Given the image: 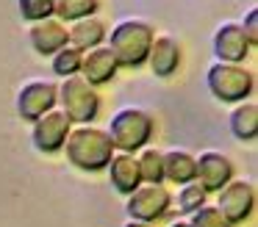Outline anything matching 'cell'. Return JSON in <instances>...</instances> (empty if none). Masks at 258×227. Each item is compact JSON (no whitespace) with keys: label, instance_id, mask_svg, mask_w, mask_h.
<instances>
[{"label":"cell","instance_id":"obj_1","mask_svg":"<svg viewBox=\"0 0 258 227\" xmlns=\"http://www.w3.org/2000/svg\"><path fill=\"white\" fill-rule=\"evenodd\" d=\"M108 44L111 55L117 58V66H136L147 64V55H150V44L156 39V28L150 25L142 17H128V20H119L117 25L108 31Z\"/></svg>","mask_w":258,"mask_h":227},{"label":"cell","instance_id":"obj_2","mask_svg":"<svg viewBox=\"0 0 258 227\" xmlns=\"http://www.w3.org/2000/svg\"><path fill=\"white\" fill-rule=\"evenodd\" d=\"M64 153H67V161L75 169L103 172L114 155V147H111V138H108L106 130H100L95 125H78L67 133Z\"/></svg>","mask_w":258,"mask_h":227},{"label":"cell","instance_id":"obj_3","mask_svg":"<svg viewBox=\"0 0 258 227\" xmlns=\"http://www.w3.org/2000/svg\"><path fill=\"white\" fill-rule=\"evenodd\" d=\"M108 138H111L114 153H131L136 155L139 149L147 147V141L156 133V119L147 108L139 105H125V108L114 111L108 119Z\"/></svg>","mask_w":258,"mask_h":227},{"label":"cell","instance_id":"obj_4","mask_svg":"<svg viewBox=\"0 0 258 227\" xmlns=\"http://www.w3.org/2000/svg\"><path fill=\"white\" fill-rule=\"evenodd\" d=\"M58 111L70 119V125H92L100 114V94L95 86L84 81L81 75L64 78L58 83Z\"/></svg>","mask_w":258,"mask_h":227},{"label":"cell","instance_id":"obj_5","mask_svg":"<svg viewBox=\"0 0 258 227\" xmlns=\"http://www.w3.org/2000/svg\"><path fill=\"white\" fill-rule=\"evenodd\" d=\"M206 86L219 103H244L255 89V75L244 64L214 61L206 69Z\"/></svg>","mask_w":258,"mask_h":227},{"label":"cell","instance_id":"obj_6","mask_svg":"<svg viewBox=\"0 0 258 227\" xmlns=\"http://www.w3.org/2000/svg\"><path fill=\"white\" fill-rule=\"evenodd\" d=\"M58 103V86L53 81H28L17 89L14 111L23 122H36Z\"/></svg>","mask_w":258,"mask_h":227},{"label":"cell","instance_id":"obj_7","mask_svg":"<svg viewBox=\"0 0 258 227\" xmlns=\"http://www.w3.org/2000/svg\"><path fill=\"white\" fill-rule=\"evenodd\" d=\"M169 205H172V194L167 191V186H164V183H158V186L142 183L134 194H128L125 210H128V219L153 224V221H158L164 213H167Z\"/></svg>","mask_w":258,"mask_h":227},{"label":"cell","instance_id":"obj_8","mask_svg":"<svg viewBox=\"0 0 258 227\" xmlns=\"http://www.w3.org/2000/svg\"><path fill=\"white\" fill-rule=\"evenodd\" d=\"M217 197V210L230 221V224H241L252 216L255 210V188L250 180H230L225 188H219Z\"/></svg>","mask_w":258,"mask_h":227},{"label":"cell","instance_id":"obj_9","mask_svg":"<svg viewBox=\"0 0 258 227\" xmlns=\"http://www.w3.org/2000/svg\"><path fill=\"white\" fill-rule=\"evenodd\" d=\"M70 130H73L70 119L58 108H53L45 116H39L36 122H31V141H34V147L39 153L53 155V153H61L64 149V141H67Z\"/></svg>","mask_w":258,"mask_h":227},{"label":"cell","instance_id":"obj_10","mask_svg":"<svg viewBox=\"0 0 258 227\" xmlns=\"http://www.w3.org/2000/svg\"><path fill=\"white\" fill-rule=\"evenodd\" d=\"M233 180V161L228 155L217 153V149H206V153L195 155V183L206 194L219 191Z\"/></svg>","mask_w":258,"mask_h":227},{"label":"cell","instance_id":"obj_11","mask_svg":"<svg viewBox=\"0 0 258 227\" xmlns=\"http://www.w3.org/2000/svg\"><path fill=\"white\" fill-rule=\"evenodd\" d=\"M214 55L222 64H244V58L252 53V44L247 42L244 31H241L239 22H222V25L214 31Z\"/></svg>","mask_w":258,"mask_h":227},{"label":"cell","instance_id":"obj_12","mask_svg":"<svg viewBox=\"0 0 258 227\" xmlns=\"http://www.w3.org/2000/svg\"><path fill=\"white\" fill-rule=\"evenodd\" d=\"M119 66H117V58L111 55V50L106 47V44H100V47L95 50H86L84 58H81V72L78 75L84 78L89 86H106V83H111L114 78H117Z\"/></svg>","mask_w":258,"mask_h":227},{"label":"cell","instance_id":"obj_13","mask_svg":"<svg viewBox=\"0 0 258 227\" xmlns=\"http://www.w3.org/2000/svg\"><path fill=\"white\" fill-rule=\"evenodd\" d=\"M28 44L39 55H53L61 47H67V25L56 17L31 22L28 25Z\"/></svg>","mask_w":258,"mask_h":227},{"label":"cell","instance_id":"obj_14","mask_svg":"<svg viewBox=\"0 0 258 227\" xmlns=\"http://www.w3.org/2000/svg\"><path fill=\"white\" fill-rule=\"evenodd\" d=\"M108 183L114 186V191L128 197L136 188L142 186V175H139V164H136V155L131 153H114L108 161Z\"/></svg>","mask_w":258,"mask_h":227},{"label":"cell","instance_id":"obj_15","mask_svg":"<svg viewBox=\"0 0 258 227\" xmlns=\"http://www.w3.org/2000/svg\"><path fill=\"white\" fill-rule=\"evenodd\" d=\"M147 64H150L153 75L156 78H172L180 66V44L178 39H172L169 33L153 39L150 44V55H147Z\"/></svg>","mask_w":258,"mask_h":227},{"label":"cell","instance_id":"obj_16","mask_svg":"<svg viewBox=\"0 0 258 227\" xmlns=\"http://www.w3.org/2000/svg\"><path fill=\"white\" fill-rule=\"evenodd\" d=\"M106 36H108V28H106V22L97 20V17H84V20L67 25V44L75 50H81V53L100 47V44L106 42Z\"/></svg>","mask_w":258,"mask_h":227},{"label":"cell","instance_id":"obj_17","mask_svg":"<svg viewBox=\"0 0 258 227\" xmlns=\"http://www.w3.org/2000/svg\"><path fill=\"white\" fill-rule=\"evenodd\" d=\"M164 155V180L175 186H186L195 180V155L189 149H167Z\"/></svg>","mask_w":258,"mask_h":227},{"label":"cell","instance_id":"obj_18","mask_svg":"<svg viewBox=\"0 0 258 227\" xmlns=\"http://www.w3.org/2000/svg\"><path fill=\"white\" fill-rule=\"evenodd\" d=\"M228 125H230V133L239 141H252L258 136V105L252 100L236 103L228 116Z\"/></svg>","mask_w":258,"mask_h":227},{"label":"cell","instance_id":"obj_19","mask_svg":"<svg viewBox=\"0 0 258 227\" xmlns=\"http://www.w3.org/2000/svg\"><path fill=\"white\" fill-rule=\"evenodd\" d=\"M100 9L97 0H53V17L67 22H78L84 17H95V11Z\"/></svg>","mask_w":258,"mask_h":227},{"label":"cell","instance_id":"obj_20","mask_svg":"<svg viewBox=\"0 0 258 227\" xmlns=\"http://www.w3.org/2000/svg\"><path fill=\"white\" fill-rule=\"evenodd\" d=\"M136 164H139L142 183H150V186L164 183V155H161V149H156V147L139 149V158H136Z\"/></svg>","mask_w":258,"mask_h":227},{"label":"cell","instance_id":"obj_21","mask_svg":"<svg viewBox=\"0 0 258 227\" xmlns=\"http://www.w3.org/2000/svg\"><path fill=\"white\" fill-rule=\"evenodd\" d=\"M81 58H84V53L67 44V47H61L58 53L50 55V69L61 78H73L81 72Z\"/></svg>","mask_w":258,"mask_h":227},{"label":"cell","instance_id":"obj_22","mask_svg":"<svg viewBox=\"0 0 258 227\" xmlns=\"http://www.w3.org/2000/svg\"><path fill=\"white\" fill-rule=\"evenodd\" d=\"M206 197H208V194L203 191L195 180H191V183H186V186H180V191H178V208L183 210V213L191 216L197 208H203V205H206Z\"/></svg>","mask_w":258,"mask_h":227},{"label":"cell","instance_id":"obj_23","mask_svg":"<svg viewBox=\"0 0 258 227\" xmlns=\"http://www.w3.org/2000/svg\"><path fill=\"white\" fill-rule=\"evenodd\" d=\"M17 11L25 22H39L53 17V0H17Z\"/></svg>","mask_w":258,"mask_h":227},{"label":"cell","instance_id":"obj_24","mask_svg":"<svg viewBox=\"0 0 258 227\" xmlns=\"http://www.w3.org/2000/svg\"><path fill=\"white\" fill-rule=\"evenodd\" d=\"M189 227H233V224L219 213L217 205H208L206 202L203 208H197L195 213L189 216Z\"/></svg>","mask_w":258,"mask_h":227},{"label":"cell","instance_id":"obj_25","mask_svg":"<svg viewBox=\"0 0 258 227\" xmlns=\"http://www.w3.org/2000/svg\"><path fill=\"white\" fill-rule=\"evenodd\" d=\"M239 25H241V31H244L247 42L255 47V44H258V9H247L244 20H241Z\"/></svg>","mask_w":258,"mask_h":227},{"label":"cell","instance_id":"obj_26","mask_svg":"<svg viewBox=\"0 0 258 227\" xmlns=\"http://www.w3.org/2000/svg\"><path fill=\"white\" fill-rule=\"evenodd\" d=\"M122 227H153V224H147V221H136V219H128Z\"/></svg>","mask_w":258,"mask_h":227},{"label":"cell","instance_id":"obj_27","mask_svg":"<svg viewBox=\"0 0 258 227\" xmlns=\"http://www.w3.org/2000/svg\"><path fill=\"white\" fill-rule=\"evenodd\" d=\"M169 227H189V219H178V221H172Z\"/></svg>","mask_w":258,"mask_h":227}]
</instances>
